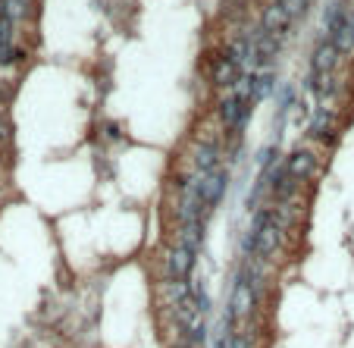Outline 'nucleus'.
I'll return each mask as SVG.
<instances>
[{
	"instance_id": "10",
	"label": "nucleus",
	"mask_w": 354,
	"mask_h": 348,
	"mask_svg": "<svg viewBox=\"0 0 354 348\" xmlns=\"http://www.w3.org/2000/svg\"><path fill=\"white\" fill-rule=\"evenodd\" d=\"M226 57L239 63L241 69H254V66H257V60H254V44H251V38H248V35H239V38L229 41Z\"/></svg>"
},
{
	"instance_id": "5",
	"label": "nucleus",
	"mask_w": 354,
	"mask_h": 348,
	"mask_svg": "<svg viewBox=\"0 0 354 348\" xmlns=\"http://www.w3.org/2000/svg\"><path fill=\"white\" fill-rule=\"evenodd\" d=\"M220 167V138H198L194 141V173H210V170Z\"/></svg>"
},
{
	"instance_id": "8",
	"label": "nucleus",
	"mask_w": 354,
	"mask_h": 348,
	"mask_svg": "<svg viewBox=\"0 0 354 348\" xmlns=\"http://www.w3.org/2000/svg\"><path fill=\"white\" fill-rule=\"evenodd\" d=\"M241 79V66L235 60H229L226 54L216 57L214 63H210V82L220 88H235V82Z\"/></svg>"
},
{
	"instance_id": "16",
	"label": "nucleus",
	"mask_w": 354,
	"mask_h": 348,
	"mask_svg": "<svg viewBox=\"0 0 354 348\" xmlns=\"http://www.w3.org/2000/svg\"><path fill=\"white\" fill-rule=\"evenodd\" d=\"M273 88H276V79L270 73L257 75V79H254V104L263 101V98H270V94H273Z\"/></svg>"
},
{
	"instance_id": "11",
	"label": "nucleus",
	"mask_w": 354,
	"mask_h": 348,
	"mask_svg": "<svg viewBox=\"0 0 354 348\" xmlns=\"http://www.w3.org/2000/svg\"><path fill=\"white\" fill-rule=\"evenodd\" d=\"M248 38H251V44H254V60H257V66H267V63L276 57V51H279V38L267 35L263 28L251 32Z\"/></svg>"
},
{
	"instance_id": "14",
	"label": "nucleus",
	"mask_w": 354,
	"mask_h": 348,
	"mask_svg": "<svg viewBox=\"0 0 354 348\" xmlns=\"http://www.w3.org/2000/svg\"><path fill=\"white\" fill-rule=\"evenodd\" d=\"M201 235H204V223H185V226H179V245H185L188 251L198 255L201 251Z\"/></svg>"
},
{
	"instance_id": "6",
	"label": "nucleus",
	"mask_w": 354,
	"mask_h": 348,
	"mask_svg": "<svg viewBox=\"0 0 354 348\" xmlns=\"http://www.w3.org/2000/svg\"><path fill=\"white\" fill-rule=\"evenodd\" d=\"M288 22H292V16H288V10L282 7L279 0H273V3H267L261 13V28L267 35H273V38H282V35L288 32Z\"/></svg>"
},
{
	"instance_id": "15",
	"label": "nucleus",
	"mask_w": 354,
	"mask_h": 348,
	"mask_svg": "<svg viewBox=\"0 0 354 348\" xmlns=\"http://www.w3.org/2000/svg\"><path fill=\"white\" fill-rule=\"evenodd\" d=\"M308 85L314 88V94H317V98H320V101H323V98H329V94L335 91V82H333V75L310 73V75H308Z\"/></svg>"
},
{
	"instance_id": "3",
	"label": "nucleus",
	"mask_w": 354,
	"mask_h": 348,
	"mask_svg": "<svg viewBox=\"0 0 354 348\" xmlns=\"http://www.w3.org/2000/svg\"><path fill=\"white\" fill-rule=\"evenodd\" d=\"M192 270H194V251H188L185 245L176 241L167 251V257H163V273H167V280H188Z\"/></svg>"
},
{
	"instance_id": "13",
	"label": "nucleus",
	"mask_w": 354,
	"mask_h": 348,
	"mask_svg": "<svg viewBox=\"0 0 354 348\" xmlns=\"http://www.w3.org/2000/svg\"><path fill=\"white\" fill-rule=\"evenodd\" d=\"M298 185L301 182L298 179H292V176L286 173V167L279 170V179H276V188H273V198H276V204H292L295 201V194H298Z\"/></svg>"
},
{
	"instance_id": "9",
	"label": "nucleus",
	"mask_w": 354,
	"mask_h": 348,
	"mask_svg": "<svg viewBox=\"0 0 354 348\" xmlns=\"http://www.w3.org/2000/svg\"><path fill=\"white\" fill-rule=\"evenodd\" d=\"M310 135H314L320 145H333L335 141V113L326 107H320L310 116Z\"/></svg>"
},
{
	"instance_id": "12",
	"label": "nucleus",
	"mask_w": 354,
	"mask_h": 348,
	"mask_svg": "<svg viewBox=\"0 0 354 348\" xmlns=\"http://www.w3.org/2000/svg\"><path fill=\"white\" fill-rule=\"evenodd\" d=\"M335 60H339V51H335L329 41H320L314 47V57H310V73H320V75H333Z\"/></svg>"
},
{
	"instance_id": "7",
	"label": "nucleus",
	"mask_w": 354,
	"mask_h": 348,
	"mask_svg": "<svg viewBox=\"0 0 354 348\" xmlns=\"http://www.w3.org/2000/svg\"><path fill=\"white\" fill-rule=\"evenodd\" d=\"M286 173L298 182H308L317 176V157L310 151H292L286 161Z\"/></svg>"
},
{
	"instance_id": "4",
	"label": "nucleus",
	"mask_w": 354,
	"mask_h": 348,
	"mask_svg": "<svg viewBox=\"0 0 354 348\" xmlns=\"http://www.w3.org/2000/svg\"><path fill=\"white\" fill-rule=\"evenodd\" d=\"M226 185H229V173L223 167L210 170V173L201 176V198H204V208H216L220 198L226 194Z\"/></svg>"
},
{
	"instance_id": "2",
	"label": "nucleus",
	"mask_w": 354,
	"mask_h": 348,
	"mask_svg": "<svg viewBox=\"0 0 354 348\" xmlns=\"http://www.w3.org/2000/svg\"><path fill=\"white\" fill-rule=\"evenodd\" d=\"M326 35H329V44H333L339 54H351L354 51V19L348 13L335 10L326 19Z\"/></svg>"
},
{
	"instance_id": "1",
	"label": "nucleus",
	"mask_w": 354,
	"mask_h": 348,
	"mask_svg": "<svg viewBox=\"0 0 354 348\" xmlns=\"http://www.w3.org/2000/svg\"><path fill=\"white\" fill-rule=\"evenodd\" d=\"M257 289L251 286V280H248V270L241 267L239 280H235V289H232V298H229V317H232L235 323L241 320H251V314H254L257 308Z\"/></svg>"
}]
</instances>
